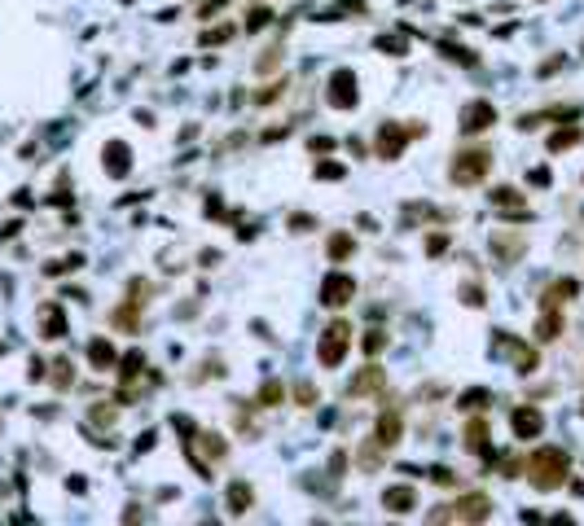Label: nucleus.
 <instances>
[{"instance_id": "nucleus-1", "label": "nucleus", "mask_w": 584, "mask_h": 526, "mask_svg": "<svg viewBox=\"0 0 584 526\" xmlns=\"http://www.w3.org/2000/svg\"><path fill=\"white\" fill-rule=\"evenodd\" d=\"M567 474H571V461H567L563 448H536V452H532V461H527V483L536 487V492H558V487L567 483Z\"/></svg>"}, {"instance_id": "nucleus-2", "label": "nucleus", "mask_w": 584, "mask_h": 526, "mask_svg": "<svg viewBox=\"0 0 584 526\" xmlns=\"http://www.w3.org/2000/svg\"><path fill=\"white\" fill-rule=\"evenodd\" d=\"M487 171H492V154L487 149H461L457 158L448 162V180L457 189H474Z\"/></svg>"}, {"instance_id": "nucleus-3", "label": "nucleus", "mask_w": 584, "mask_h": 526, "mask_svg": "<svg viewBox=\"0 0 584 526\" xmlns=\"http://www.w3.org/2000/svg\"><path fill=\"white\" fill-rule=\"evenodd\" d=\"M348 346H352V325H348V320H334V325H325V333H321V346H316L321 368H339L343 355H348Z\"/></svg>"}, {"instance_id": "nucleus-4", "label": "nucleus", "mask_w": 584, "mask_h": 526, "mask_svg": "<svg viewBox=\"0 0 584 526\" xmlns=\"http://www.w3.org/2000/svg\"><path fill=\"white\" fill-rule=\"evenodd\" d=\"M492 518V500L487 496H461L452 509L435 513V522H487Z\"/></svg>"}, {"instance_id": "nucleus-5", "label": "nucleus", "mask_w": 584, "mask_h": 526, "mask_svg": "<svg viewBox=\"0 0 584 526\" xmlns=\"http://www.w3.org/2000/svg\"><path fill=\"white\" fill-rule=\"evenodd\" d=\"M409 136H422V127H404V123H383L374 136L378 158H400V149L409 145Z\"/></svg>"}, {"instance_id": "nucleus-6", "label": "nucleus", "mask_w": 584, "mask_h": 526, "mask_svg": "<svg viewBox=\"0 0 584 526\" xmlns=\"http://www.w3.org/2000/svg\"><path fill=\"white\" fill-rule=\"evenodd\" d=\"M510 430H514V439H541L545 412L536 408V403H518V408L510 412Z\"/></svg>"}, {"instance_id": "nucleus-7", "label": "nucleus", "mask_w": 584, "mask_h": 526, "mask_svg": "<svg viewBox=\"0 0 584 526\" xmlns=\"http://www.w3.org/2000/svg\"><path fill=\"white\" fill-rule=\"evenodd\" d=\"M325 97H330L334 110H356V101H361V97H356V75H352V70H334Z\"/></svg>"}, {"instance_id": "nucleus-8", "label": "nucleus", "mask_w": 584, "mask_h": 526, "mask_svg": "<svg viewBox=\"0 0 584 526\" xmlns=\"http://www.w3.org/2000/svg\"><path fill=\"white\" fill-rule=\"evenodd\" d=\"M352 294H356V281L348 277V272H330V277L321 281V303H325V307H348Z\"/></svg>"}, {"instance_id": "nucleus-9", "label": "nucleus", "mask_w": 584, "mask_h": 526, "mask_svg": "<svg viewBox=\"0 0 584 526\" xmlns=\"http://www.w3.org/2000/svg\"><path fill=\"white\" fill-rule=\"evenodd\" d=\"M492 123H496L492 101H470L466 110H461V132H466V136H474V132H487Z\"/></svg>"}, {"instance_id": "nucleus-10", "label": "nucleus", "mask_w": 584, "mask_h": 526, "mask_svg": "<svg viewBox=\"0 0 584 526\" xmlns=\"http://www.w3.org/2000/svg\"><path fill=\"white\" fill-rule=\"evenodd\" d=\"M101 154H105V171H110L114 180H123V176L132 171V149H128L123 140H105Z\"/></svg>"}, {"instance_id": "nucleus-11", "label": "nucleus", "mask_w": 584, "mask_h": 526, "mask_svg": "<svg viewBox=\"0 0 584 526\" xmlns=\"http://www.w3.org/2000/svg\"><path fill=\"white\" fill-rule=\"evenodd\" d=\"M492 255H496L501 263H514V259L527 255V242H523V237H510L505 229H496V233H492Z\"/></svg>"}, {"instance_id": "nucleus-12", "label": "nucleus", "mask_w": 584, "mask_h": 526, "mask_svg": "<svg viewBox=\"0 0 584 526\" xmlns=\"http://www.w3.org/2000/svg\"><path fill=\"white\" fill-rule=\"evenodd\" d=\"M383 509H387V513H396V518H400V513L417 509V492H413L409 483H400V487H387V492H383Z\"/></svg>"}, {"instance_id": "nucleus-13", "label": "nucleus", "mask_w": 584, "mask_h": 526, "mask_svg": "<svg viewBox=\"0 0 584 526\" xmlns=\"http://www.w3.org/2000/svg\"><path fill=\"white\" fill-rule=\"evenodd\" d=\"M40 338H66V316H62V307H53V303H44L40 307Z\"/></svg>"}, {"instance_id": "nucleus-14", "label": "nucleus", "mask_w": 584, "mask_h": 526, "mask_svg": "<svg viewBox=\"0 0 584 526\" xmlns=\"http://www.w3.org/2000/svg\"><path fill=\"white\" fill-rule=\"evenodd\" d=\"M400 430H404L400 412H383V417H378V425H374V439H378L383 448H396V443H400Z\"/></svg>"}, {"instance_id": "nucleus-15", "label": "nucleus", "mask_w": 584, "mask_h": 526, "mask_svg": "<svg viewBox=\"0 0 584 526\" xmlns=\"http://www.w3.org/2000/svg\"><path fill=\"white\" fill-rule=\"evenodd\" d=\"M383 381H387V373H383L378 364H369V368H361V373L352 377L348 394H369V390H383Z\"/></svg>"}, {"instance_id": "nucleus-16", "label": "nucleus", "mask_w": 584, "mask_h": 526, "mask_svg": "<svg viewBox=\"0 0 584 526\" xmlns=\"http://www.w3.org/2000/svg\"><path fill=\"white\" fill-rule=\"evenodd\" d=\"M501 346H505V355L518 364V373H536V351L532 346H523L518 338H501Z\"/></svg>"}, {"instance_id": "nucleus-17", "label": "nucleus", "mask_w": 584, "mask_h": 526, "mask_svg": "<svg viewBox=\"0 0 584 526\" xmlns=\"http://www.w3.org/2000/svg\"><path fill=\"white\" fill-rule=\"evenodd\" d=\"M466 452H474V456H487V452H492V448H487V421H483V417L466 425Z\"/></svg>"}, {"instance_id": "nucleus-18", "label": "nucleus", "mask_w": 584, "mask_h": 526, "mask_svg": "<svg viewBox=\"0 0 584 526\" xmlns=\"http://www.w3.org/2000/svg\"><path fill=\"white\" fill-rule=\"evenodd\" d=\"M229 513H246L250 509V500H255V492H250V483H229Z\"/></svg>"}, {"instance_id": "nucleus-19", "label": "nucleus", "mask_w": 584, "mask_h": 526, "mask_svg": "<svg viewBox=\"0 0 584 526\" xmlns=\"http://www.w3.org/2000/svg\"><path fill=\"white\" fill-rule=\"evenodd\" d=\"M88 360H92V368H114V346L105 338H92L88 342Z\"/></svg>"}, {"instance_id": "nucleus-20", "label": "nucleus", "mask_w": 584, "mask_h": 526, "mask_svg": "<svg viewBox=\"0 0 584 526\" xmlns=\"http://www.w3.org/2000/svg\"><path fill=\"white\" fill-rule=\"evenodd\" d=\"M576 290H580V285L567 277V281H558L554 290H545V298H541V303H545V307H554V312H558V307H563V303H567V298L576 294Z\"/></svg>"}, {"instance_id": "nucleus-21", "label": "nucleus", "mask_w": 584, "mask_h": 526, "mask_svg": "<svg viewBox=\"0 0 584 526\" xmlns=\"http://www.w3.org/2000/svg\"><path fill=\"white\" fill-rule=\"evenodd\" d=\"M558 333H563V316H558V312H550V307H545L541 325H536V338H541V342H554Z\"/></svg>"}, {"instance_id": "nucleus-22", "label": "nucleus", "mask_w": 584, "mask_h": 526, "mask_svg": "<svg viewBox=\"0 0 584 526\" xmlns=\"http://www.w3.org/2000/svg\"><path fill=\"white\" fill-rule=\"evenodd\" d=\"M492 207H501V211H523V193H518V189H510V185H501V189H492Z\"/></svg>"}, {"instance_id": "nucleus-23", "label": "nucleus", "mask_w": 584, "mask_h": 526, "mask_svg": "<svg viewBox=\"0 0 584 526\" xmlns=\"http://www.w3.org/2000/svg\"><path fill=\"white\" fill-rule=\"evenodd\" d=\"M439 53H444L448 62H457V66H479V53L461 49V44H439Z\"/></svg>"}, {"instance_id": "nucleus-24", "label": "nucleus", "mask_w": 584, "mask_h": 526, "mask_svg": "<svg viewBox=\"0 0 584 526\" xmlns=\"http://www.w3.org/2000/svg\"><path fill=\"white\" fill-rule=\"evenodd\" d=\"M584 136V127H563V132H554L550 136V149L558 154V149H567V145H576V140Z\"/></svg>"}, {"instance_id": "nucleus-25", "label": "nucleus", "mask_w": 584, "mask_h": 526, "mask_svg": "<svg viewBox=\"0 0 584 526\" xmlns=\"http://www.w3.org/2000/svg\"><path fill=\"white\" fill-rule=\"evenodd\" d=\"M352 250H356V242H352L348 233H334V237H330V259H348Z\"/></svg>"}, {"instance_id": "nucleus-26", "label": "nucleus", "mask_w": 584, "mask_h": 526, "mask_svg": "<svg viewBox=\"0 0 584 526\" xmlns=\"http://www.w3.org/2000/svg\"><path fill=\"white\" fill-rule=\"evenodd\" d=\"M487 399H492V390H466V394H461V408H466V412L479 408V412H483V408H487Z\"/></svg>"}, {"instance_id": "nucleus-27", "label": "nucleus", "mask_w": 584, "mask_h": 526, "mask_svg": "<svg viewBox=\"0 0 584 526\" xmlns=\"http://www.w3.org/2000/svg\"><path fill=\"white\" fill-rule=\"evenodd\" d=\"M461 303H466V307H483V303H487V294H483V285H474V281H466V285H461Z\"/></svg>"}, {"instance_id": "nucleus-28", "label": "nucleus", "mask_w": 584, "mask_h": 526, "mask_svg": "<svg viewBox=\"0 0 584 526\" xmlns=\"http://www.w3.org/2000/svg\"><path fill=\"white\" fill-rule=\"evenodd\" d=\"M383 452H387L383 443H374V439H369V443L361 448V465H365V470H378V461H383Z\"/></svg>"}, {"instance_id": "nucleus-29", "label": "nucleus", "mask_w": 584, "mask_h": 526, "mask_svg": "<svg viewBox=\"0 0 584 526\" xmlns=\"http://www.w3.org/2000/svg\"><path fill=\"white\" fill-rule=\"evenodd\" d=\"M361 346H365V355H369V360H374V355H378V351H383V346H387V333H383V329H369Z\"/></svg>"}, {"instance_id": "nucleus-30", "label": "nucleus", "mask_w": 584, "mask_h": 526, "mask_svg": "<svg viewBox=\"0 0 584 526\" xmlns=\"http://www.w3.org/2000/svg\"><path fill=\"white\" fill-rule=\"evenodd\" d=\"M272 403H281V381H264L259 386V408H272Z\"/></svg>"}, {"instance_id": "nucleus-31", "label": "nucleus", "mask_w": 584, "mask_h": 526, "mask_svg": "<svg viewBox=\"0 0 584 526\" xmlns=\"http://www.w3.org/2000/svg\"><path fill=\"white\" fill-rule=\"evenodd\" d=\"M378 49H387V53H409V40H404V35H383V40H378Z\"/></svg>"}, {"instance_id": "nucleus-32", "label": "nucleus", "mask_w": 584, "mask_h": 526, "mask_svg": "<svg viewBox=\"0 0 584 526\" xmlns=\"http://www.w3.org/2000/svg\"><path fill=\"white\" fill-rule=\"evenodd\" d=\"M53 381H57L62 390L70 386V381H75V373H70V364H66V360H57V364H53Z\"/></svg>"}, {"instance_id": "nucleus-33", "label": "nucleus", "mask_w": 584, "mask_h": 526, "mask_svg": "<svg viewBox=\"0 0 584 526\" xmlns=\"http://www.w3.org/2000/svg\"><path fill=\"white\" fill-rule=\"evenodd\" d=\"M272 22V9H255V14H250V22H246V31H264Z\"/></svg>"}, {"instance_id": "nucleus-34", "label": "nucleus", "mask_w": 584, "mask_h": 526, "mask_svg": "<svg viewBox=\"0 0 584 526\" xmlns=\"http://www.w3.org/2000/svg\"><path fill=\"white\" fill-rule=\"evenodd\" d=\"M229 35H233V22H229V27H216V31H207V35H202V44H207V49H211V44H224V40H229Z\"/></svg>"}, {"instance_id": "nucleus-35", "label": "nucleus", "mask_w": 584, "mask_h": 526, "mask_svg": "<svg viewBox=\"0 0 584 526\" xmlns=\"http://www.w3.org/2000/svg\"><path fill=\"white\" fill-rule=\"evenodd\" d=\"M316 176H321V180H343V162H321Z\"/></svg>"}, {"instance_id": "nucleus-36", "label": "nucleus", "mask_w": 584, "mask_h": 526, "mask_svg": "<svg viewBox=\"0 0 584 526\" xmlns=\"http://www.w3.org/2000/svg\"><path fill=\"white\" fill-rule=\"evenodd\" d=\"M281 88H285V83H268V88H259V92H255V101H259V105L277 101V97H281Z\"/></svg>"}, {"instance_id": "nucleus-37", "label": "nucleus", "mask_w": 584, "mask_h": 526, "mask_svg": "<svg viewBox=\"0 0 584 526\" xmlns=\"http://www.w3.org/2000/svg\"><path fill=\"white\" fill-rule=\"evenodd\" d=\"M202 448H207L211 456H224V439L220 434H202Z\"/></svg>"}, {"instance_id": "nucleus-38", "label": "nucleus", "mask_w": 584, "mask_h": 526, "mask_svg": "<svg viewBox=\"0 0 584 526\" xmlns=\"http://www.w3.org/2000/svg\"><path fill=\"white\" fill-rule=\"evenodd\" d=\"M431 478H435L439 487H452V483H457V474H452V470H444V465H435V470H431Z\"/></svg>"}, {"instance_id": "nucleus-39", "label": "nucleus", "mask_w": 584, "mask_h": 526, "mask_svg": "<svg viewBox=\"0 0 584 526\" xmlns=\"http://www.w3.org/2000/svg\"><path fill=\"white\" fill-rule=\"evenodd\" d=\"M518 474H523V461H514V456L501 461V478H518Z\"/></svg>"}, {"instance_id": "nucleus-40", "label": "nucleus", "mask_w": 584, "mask_h": 526, "mask_svg": "<svg viewBox=\"0 0 584 526\" xmlns=\"http://www.w3.org/2000/svg\"><path fill=\"white\" fill-rule=\"evenodd\" d=\"M141 364H145V360H141V355H128V360H123V368H119V373H123V377H137V373H141Z\"/></svg>"}, {"instance_id": "nucleus-41", "label": "nucleus", "mask_w": 584, "mask_h": 526, "mask_svg": "<svg viewBox=\"0 0 584 526\" xmlns=\"http://www.w3.org/2000/svg\"><path fill=\"white\" fill-rule=\"evenodd\" d=\"M294 399H299L303 408H312V403H316V386H299V390H294Z\"/></svg>"}, {"instance_id": "nucleus-42", "label": "nucleus", "mask_w": 584, "mask_h": 526, "mask_svg": "<svg viewBox=\"0 0 584 526\" xmlns=\"http://www.w3.org/2000/svg\"><path fill=\"white\" fill-rule=\"evenodd\" d=\"M312 224H316L312 215H290V229H294V233H308V229H312Z\"/></svg>"}, {"instance_id": "nucleus-43", "label": "nucleus", "mask_w": 584, "mask_h": 526, "mask_svg": "<svg viewBox=\"0 0 584 526\" xmlns=\"http://www.w3.org/2000/svg\"><path fill=\"white\" fill-rule=\"evenodd\" d=\"M220 5H229V0H202V5H198V18H211Z\"/></svg>"}, {"instance_id": "nucleus-44", "label": "nucleus", "mask_w": 584, "mask_h": 526, "mask_svg": "<svg viewBox=\"0 0 584 526\" xmlns=\"http://www.w3.org/2000/svg\"><path fill=\"white\" fill-rule=\"evenodd\" d=\"M527 180H532V185H550V180H554V176H550V167H536V171L527 176Z\"/></svg>"}, {"instance_id": "nucleus-45", "label": "nucleus", "mask_w": 584, "mask_h": 526, "mask_svg": "<svg viewBox=\"0 0 584 526\" xmlns=\"http://www.w3.org/2000/svg\"><path fill=\"white\" fill-rule=\"evenodd\" d=\"M426 250H431V255H439V250H448V237H439V233H435L431 242H426Z\"/></svg>"}, {"instance_id": "nucleus-46", "label": "nucleus", "mask_w": 584, "mask_h": 526, "mask_svg": "<svg viewBox=\"0 0 584 526\" xmlns=\"http://www.w3.org/2000/svg\"><path fill=\"white\" fill-rule=\"evenodd\" d=\"M330 149H334L330 136H316V140H312V154H330Z\"/></svg>"}, {"instance_id": "nucleus-47", "label": "nucleus", "mask_w": 584, "mask_h": 526, "mask_svg": "<svg viewBox=\"0 0 584 526\" xmlns=\"http://www.w3.org/2000/svg\"><path fill=\"white\" fill-rule=\"evenodd\" d=\"M580 412H584V403H580Z\"/></svg>"}]
</instances>
